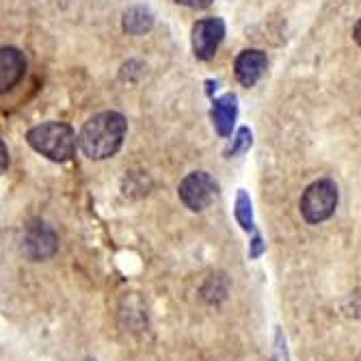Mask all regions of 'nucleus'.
<instances>
[{
  "label": "nucleus",
  "instance_id": "nucleus-1",
  "mask_svg": "<svg viewBox=\"0 0 361 361\" xmlns=\"http://www.w3.org/2000/svg\"><path fill=\"white\" fill-rule=\"evenodd\" d=\"M128 133V121L121 113L106 111L93 115L80 130L78 145L91 160H104L119 152Z\"/></svg>",
  "mask_w": 361,
  "mask_h": 361
},
{
  "label": "nucleus",
  "instance_id": "nucleus-2",
  "mask_svg": "<svg viewBox=\"0 0 361 361\" xmlns=\"http://www.w3.org/2000/svg\"><path fill=\"white\" fill-rule=\"evenodd\" d=\"M28 145L54 162H68L76 154V133L63 121H46L28 130Z\"/></svg>",
  "mask_w": 361,
  "mask_h": 361
},
{
  "label": "nucleus",
  "instance_id": "nucleus-3",
  "mask_svg": "<svg viewBox=\"0 0 361 361\" xmlns=\"http://www.w3.org/2000/svg\"><path fill=\"white\" fill-rule=\"evenodd\" d=\"M338 208V186L331 180H318L301 197V214L307 223H322Z\"/></svg>",
  "mask_w": 361,
  "mask_h": 361
},
{
  "label": "nucleus",
  "instance_id": "nucleus-4",
  "mask_svg": "<svg viewBox=\"0 0 361 361\" xmlns=\"http://www.w3.org/2000/svg\"><path fill=\"white\" fill-rule=\"evenodd\" d=\"M178 192H180L182 204L188 210L202 212L214 200V195H216V182L206 171H195V173H190V176H186L182 180Z\"/></svg>",
  "mask_w": 361,
  "mask_h": 361
},
{
  "label": "nucleus",
  "instance_id": "nucleus-5",
  "mask_svg": "<svg viewBox=\"0 0 361 361\" xmlns=\"http://www.w3.org/2000/svg\"><path fill=\"white\" fill-rule=\"evenodd\" d=\"M225 37V22L221 18L200 20L192 26V52L200 61H208L216 54Z\"/></svg>",
  "mask_w": 361,
  "mask_h": 361
},
{
  "label": "nucleus",
  "instance_id": "nucleus-6",
  "mask_svg": "<svg viewBox=\"0 0 361 361\" xmlns=\"http://www.w3.org/2000/svg\"><path fill=\"white\" fill-rule=\"evenodd\" d=\"M59 247V238L54 234V229L42 221H35V223H30L26 227V232H24V243H22V249L24 253L30 257V259H48L54 255Z\"/></svg>",
  "mask_w": 361,
  "mask_h": 361
},
{
  "label": "nucleus",
  "instance_id": "nucleus-7",
  "mask_svg": "<svg viewBox=\"0 0 361 361\" xmlns=\"http://www.w3.org/2000/svg\"><path fill=\"white\" fill-rule=\"evenodd\" d=\"M26 72V59L18 48H0V93L11 91Z\"/></svg>",
  "mask_w": 361,
  "mask_h": 361
},
{
  "label": "nucleus",
  "instance_id": "nucleus-8",
  "mask_svg": "<svg viewBox=\"0 0 361 361\" xmlns=\"http://www.w3.org/2000/svg\"><path fill=\"white\" fill-rule=\"evenodd\" d=\"M267 70V54L262 50H245L236 56L234 72L243 87H253Z\"/></svg>",
  "mask_w": 361,
  "mask_h": 361
},
{
  "label": "nucleus",
  "instance_id": "nucleus-9",
  "mask_svg": "<svg viewBox=\"0 0 361 361\" xmlns=\"http://www.w3.org/2000/svg\"><path fill=\"white\" fill-rule=\"evenodd\" d=\"M236 117H238V97L234 93H227L212 102V121L221 137L232 135Z\"/></svg>",
  "mask_w": 361,
  "mask_h": 361
},
{
  "label": "nucleus",
  "instance_id": "nucleus-10",
  "mask_svg": "<svg viewBox=\"0 0 361 361\" xmlns=\"http://www.w3.org/2000/svg\"><path fill=\"white\" fill-rule=\"evenodd\" d=\"M154 16L145 7H133L123 13V30L130 35H143V32L152 30Z\"/></svg>",
  "mask_w": 361,
  "mask_h": 361
},
{
  "label": "nucleus",
  "instance_id": "nucleus-11",
  "mask_svg": "<svg viewBox=\"0 0 361 361\" xmlns=\"http://www.w3.org/2000/svg\"><path fill=\"white\" fill-rule=\"evenodd\" d=\"M236 221L245 232H255V221H253V208H251V197L247 190H238L236 195Z\"/></svg>",
  "mask_w": 361,
  "mask_h": 361
},
{
  "label": "nucleus",
  "instance_id": "nucleus-12",
  "mask_svg": "<svg viewBox=\"0 0 361 361\" xmlns=\"http://www.w3.org/2000/svg\"><path fill=\"white\" fill-rule=\"evenodd\" d=\"M251 143H253V135H251V130L249 128H240L238 130V135H236V141H234V145L229 147V156H236V154H243V152H247L249 147H251Z\"/></svg>",
  "mask_w": 361,
  "mask_h": 361
},
{
  "label": "nucleus",
  "instance_id": "nucleus-13",
  "mask_svg": "<svg viewBox=\"0 0 361 361\" xmlns=\"http://www.w3.org/2000/svg\"><path fill=\"white\" fill-rule=\"evenodd\" d=\"M262 253H264V243H262V236H259V234H253V240H251V251H249V255L255 259V257H259Z\"/></svg>",
  "mask_w": 361,
  "mask_h": 361
},
{
  "label": "nucleus",
  "instance_id": "nucleus-14",
  "mask_svg": "<svg viewBox=\"0 0 361 361\" xmlns=\"http://www.w3.org/2000/svg\"><path fill=\"white\" fill-rule=\"evenodd\" d=\"M178 5H184V7H190V9H206L212 5V0H176Z\"/></svg>",
  "mask_w": 361,
  "mask_h": 361
},
{
  "label": "nucleus",
  "instance_id": "nucleus-15",
  "mask_svg": "<svg viewBox=\"0 0 361 361\" xmlns=\"http://www.w3.org/2000/svg\"><path fill=\"white\" fill-rule=\"evenodd\" d=\"M7 167H9V149L3 141H0V173H5Z\"/></svg>",
  "mask_w": 361,
  "mask_h": 361
},
{
  "label": "nucleus",
  "instance_id": "nucleus-16",
  "mask_svg": "<svg viewBox=\"0 0 361 361\" xmlns=\"http://www.w3.org/2000/svg\"><path fill=\"white\" fill-rule=\"evenodd\" d=\"M85 361H95V359H85Z\"/></svg>",
  "mask_w": 361,
  "mask_h": 361
}]
</instances>
